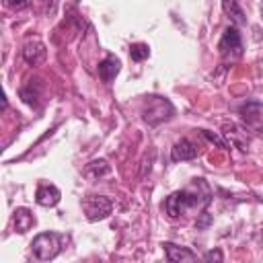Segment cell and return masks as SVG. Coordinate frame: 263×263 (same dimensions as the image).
Wrapping results in <instances>:
<instances>
[{"label": "cell", "mask_w": 263, "mask_h": 263, "mask_svg": "<svg viewBox=\"0 0 263 263\" xmlns=\"http://www.w3.org/2000/svg\"><path fill=\"white\" fill-rule=\"evenodd\" d=\"M148 55H150V49H148L146 43H134V45L129 47V58H132L134 62H142V60H146Z\"/></svg>", "instance_id": "15"}, {"label": "cell", "mask_w": 263, "mask_h": 263, "mask_svg": "<svg viewBox=\"0 0 263 263\" xmlns=\"http://www.w3.org/2000/svg\"><path fill=\"white\" fill-rule=\"evenodd\" d=\"M222 8H224V12L228 14V18H230L234 25H245V23H247L245 12H242L238 0H222Z\"/></svg>", "instance_id": "13"}, {"label": "cell", "mask_w": 263, "mask_h": 263, "mask_svg": "<svg viewBox=\"0 0 263 263\" xmlns=\"http://www.w3.org/2000/svg\"><path fill=\"white\" fill-rule=\"evenodd\" d=\"M84 177H88V179H99L101 175H107L109 173V164L105 162V160H92V162H88L86 166H84Z\"/></svg>", "instance_id": "14"}, {"label": "cell", "mask_w": 263, "mask_h": 263, "mask_svg": "<svg viewBox=\"0 0 263 263\" xmlns=\"http://www.w3.org/2000/svg\"><path fill=\"white\" fill-rule=\"evenodd\" d=\"M45 55H47V49H45V45L41 41H29L25 45V49H23V60L27 64H31V66L41 64L45 60Z\"/></svg>", "instance_id": "7"}, {"label": "cell", "mask_w": 263, "mask_h": 263, "mask_svg": "<svg viewBox=\"0 0 263 263\" xmlns=\"http://www.w3.org/2000/svg\"><path fill=\"white\" fill-rule=\"evenodd\" d=\"M197 203H199L197 195L191 193L189 189H183V191L171 193V195L164 199L162 208H164V212H166L168 218H179L181 214H185L189 208H193V205H197Z\"/></svg>", "instance_id": "2"}, {"label": "cell", "mask_w": 263, "mask_h": 263, "mask_svg": "<svg viewBox=\"0 0 263 263\" xmlns=\"http://www.w3.org/2000/svg\"><path fill=\"white\" fill-rule=\"evenodd\" d=\"M60 189L55 185H39L37 193H35V201L43 208H53L60 201Z\"/></svg>", "instance_id": "8"}, {"label": "cell", "mask_w": 263, "mask_h": 263, "mask_svg": "<svg viewBox=\"0 0 263 263\" xmlns=\"http://www.w3.org/2000/svg\"><path fill=\"white\" fill-rule=\"evenodd\" d=\"M4 6L10 10H23L27 6V0H4Z\"/></svg>", "instance_id": "18"}, {"label": "cell", "mask_w": 263, "mask_h": 263, "mask_svg": "<svg viewBox=\"0 0 263 263\" xmlns=\"http://www.w3.org/2000/svg\"><path fill=\"white\" fill-rule=\"evenodd\" d=\"M203 261H222V251H208L205 255H203Z\"/></svg>", "instance_id": "20"}, {"label": "cell", "mask_w": 263, "mask_h": 263, "mask_svg": "<svg viewBox=\"0 0 263 263\" xmlns=\"http://www.w3.org/2000/svg\"><path fill=\"white\" fill-rule=\"evenodd\" d=\"M37 97H39V92H37V90H33V82H29L25 88H21V99H23L27 105L37 103Z\"/></svg>", "instance_id": "16"}, {"label": "cell", "mask_w": 263, "mask_h": 263, "mask_svg": "<svg viewBox=\"0 0 263 263\" xmlns=\"http://www.w3.org/2000/svg\"><path fill=\"white\" fill-rule=\"evenodd\" d=\"M242 123L253 129V132H263V103L257 101H247L245 105H240L238 109Z\"/></svg>", "instance_id": "5"}, {"label": "cell", "mask_w": 263, "mask_h": 263, "mask_svg": "<svg viewBox=\"0 0 263 263\" xmlns=\"http://www.w3.org/2000/svg\"><path fill=\"white\" fill-rule=\"evenodd\" d=\"M173 113V105L160 97H150L148 103H146V109H144V119L150 123V125H156L164 119H168Z\"/></svg>", "instance_id": "4"}, {"label": "cell", "mask_w": 263, "mask_h": 263, "mask_svg": "<svg viewBox=\"0 0 263 263\" xmlns=\"http://www.w3.org/2000/svg\"><path fill=\"white\" fill-rule=\"evenodd\" d=\"M82 210H84V214L90 222H97V220H103L111 214L113 203L105 195H88V197L82 199Z\"/></svg>", "instance_id": "3"}, {"label": "cell", "mask_w": 263, "mask_h": 263, "mask_svg": "<svg viewBox=\"0 0 263 263\" xmlns=\"http://www.w3.org/2000/svg\"><path fill=\"white\" fill-rule=\"evenodd\" d=\"M35 224V216L27 210V208H16V212H14V228H16V232H27V230H31V226Z\"/></svg>", "instance_id": "12"}, {"label": "cell", "mask_w": 263, "mask_h": 263, "mask_svg": "<svg viewBox=\"0 0 263 263\" xmlns=\"http://www.w3.org/2000/svg\"><path fill=\"white\" fill-rule=\"evenodd\" d=\"M201 134H203V136H205V138H208L210 142H214V144H218L220 148H226V146H228V144H226V142H224V140H222V138H220L218 134H214V132H208V129H201Z\"/></svg>", "instance_id": "17"}, {"label": "cell", "mask_w": 263, "mask_h": 263, "mask_svg": "<svg viewBox=\"0 0 263 263\" xmlns=\"http://www.w3.org/2000/svg\"><path fill=\"white\" fill-rule=\"evenodd\" d=\"M210 224H212V216H210V214H205V212H203V214H201V218L195 222V226H197L199 230H201V228H208Z\"/></svg>", "instance_id": "19"}, {"label": "cell", "mask_w": 263, "mask_h": 263, "mask_svg": "<svg viewBox=\"0 0 263 263\" xmlns=\"http://www.w3.org/2000/svg\"><path fill=\"white\" fill-rule=\"evenodd\" d=\"M218 49L222 55H232V58H240L242 55V39L236 27H226L222 33V39L218 43Z\"/></svg>", "instance_id": "6"}, {"label": "cell", "mask_w": 263, "mask_h": 263, "mask_svg": "<svg viewBox=\"0 0 263 263\" xmlns=\"http://www.w3.org/2000/svg\"><path fill=\"white\" fill-rule=\"evenodd\" d=\"M162 249L166 253V259L173 261V263H181V261H195L197 255L185 247H177L173 242H162Z\"/></svg>", "instance_id": "10"}, {"label": "cell", "mask_w": 263, "mask_h": 263, "mask_svg": "<svg viewBox=\"0 0 263 263\" xmlns=\"http://www.w3.org/2000/svg\"><path fill=\"white\" fill-rule=\"evenodd\" d=\"M197 156V146L193 142H189L187 138L175 142L173 150H171V158L173 160H191Z\"/></svg>", "instance_id": "9"}, {"label": "cell", "mask_w": 263, "mask_h": 263, "mask_svg": "<svg viewBox=\"0 0 263 263\" xmlns=\"http://www.w3.org/2000/svg\"><path fill=\"white\" fill-rule=\"evenodd\" d=\"M31 249L39 261H51L62 251V236L58 232H41L33 238Z\"/></svg>", "instance_id": "1"}, {"label": "cell", "mask_w": 263, "mask_h": 263, "mask_svg": "<svg viewBox=\"0 0 263 263\" xmlns=\"http://www.w3.org/2000/svg\"><path fill=\"white\" fill-rule=\"evenodd\" d=\"M119 68H121L119 60H117L115 55H107V58L99 64V76H101V80H103V82H111V80L119 74Z\"/></svg>", "instance_id": "11"}]
</instances>
